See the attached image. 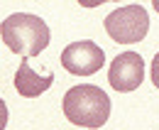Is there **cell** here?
Segmentation results:
<instances>
[{
	"label": "cell",
	"mask_w": 159,
	"mask_h": 130,
	"mask_svg": "<svg viewBox=\"0 0 159 130\" xmlns=\"http://www.w3.org/2000/svg\"><path fill=\"white\" fill-rule=\"evenodd\" d=\"M61 108L69 123L83 128H100L110 118V98L93 84H79L66 91Z\"/></svg>",
	"instance_id": "obj_1"
},
{
	"label": "cell",
	"mask_w": 159,
	"mask_h": 130,
	"mask_svg": "<svg viewBox=\"0 0 159 130\" xmlns=\"http://www.w3.org/2000/svg\"><path fill=\"white\" fill-rule=\"evenodd\" d=\"M0 37L7 44L10 52H15L22 59H27V56H37L39 52L47 49V44H49V27L37 15L15 12V15L2 20Z\"/></svg>",
	"instance_id": "obj_2"
},
{
	"label": "cell",
	"mask_w": 159,
	"mask_h": 130,
	"mask_svg": "<svg viewBox=\"0 0 159 130\" xmlns=\"http://www.w3.org/2000/svg\"><path fill=\"white\" fill-rule=\"evenodd\" d=\"M149 30V15L142 5H122L105 17V32L118 44H135Z\"/></svg>",
	"instance_id": "obj_3"
},
{
	"label": "cell",
	"mask_w": 159,
	"mask_h": 130,
	"mask_svg": "<svg viewBox=\"0 0 159 130\" xmlns=\"http://www.w3.org/2000/svg\"><path fill=\"white\" fill-rule=\"evenodd\" d=\"M61 64H64V69H66L69 74L91 76L105 64V52L100 49L96 42L81 39V42L69 44V47L61 52Z\"/></svg>",
	"instance_id": "obj_4"
},
{
	"label": "cell",
	"mask_w": 159,
	"mask_h": 130,
	"mask_svg": "<svg viewBox=\"0 0 159 130\" xmlns=\"http://www.w3.org/2000/svg\"><path fill=\"white\" fill-rule=\"evenodd\" d=\"M142 81H144V61L137 52H122L113 59L110 71H108V84L115 91H135Z\"/></svg>",
	"instance_id": "obj_5"
},
{
	"label": "cell",
	"mask_w": 159,
	"mask_h": 130,
	"mask_svg": "<svg viewBox=\"0 0 159 130\" xmlns=\"http://www.w3.org/2000/svg\"><path fill=\"white\" fill-rule=\"evenodd\" d=\"M52 84H54V74H37V71L30 66L27 59L20 61V69H17V74H15V89H17L20 96L34 98V96L44 93Z\"/></svg>",
	"instance_id": "obj_6"
},
{
	"label": "cell",
	"mask_w": 159,
	"mask_h": 130,
	"mask_svg": "<svg viewBox=\"0 0 159 130\" xmlns=\"http://www.w3.org/2000/svg\"><path fill=\"white\" fill-rule=\"evenodd\" d=\"M152 84L159 89V52L154 54V61H152Z\"/></svg>",
	"instance_id": "obj_7"
},
{
	"label": "cell",
	"mask_w": 159,
	"mask_h": 130,
	"mask_svg": "<svg viewBox=\"0 0 159 130\" xmlns=\"http://www.w3.org/2000/svg\"><path fill=\"white\" fill-rule=\"evenodd\" d=\"M5 125H7V106L0 98V130H5Z\"/></svg>",
	"instance_id": "obj_8"
},
{
	"label": "cell",
	"mask_w": 159,
	"mask_h": 130,
	"mask_svg": "<svg viewBox=\"0 0 159 130\" xmlns=\"http://www.w3.org/2000/svg\"><path fill=\"white\" fill-rule=\"evenodd\" d=\"M152 5H154V10H157V12H159V0H154V2H152Z\"/></svg>",
	"instance_id": "obj_9"
}]
</instances>
